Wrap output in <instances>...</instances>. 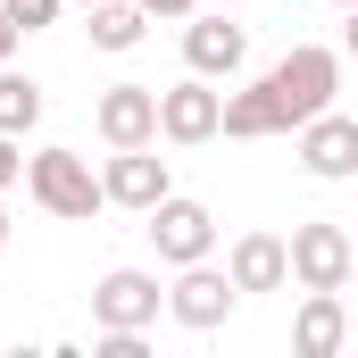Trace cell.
<instances>
[{"label":"cell","instance_id":"4316f807","mask_svg":"<svg viewBox=\"0 0 358 358\" xmlns=\"http://www.w3.org/2000/svg\"><path fill=\"white\" fill-rule=\"evenodd\" d=\"M350 242H358V234H350Z\"/></svg>","mask_w":358,"mask_h":358},{"label":"cell","instance_id":"8fae6325","mask_svg":"<svg viewBox=\"0 0 358 358\" xmlns=\"http://www.w3.org/2000/svg\"><path fill=\"white\" fill-rule=\"evenodd\" d=\"M183 59H192V76H242L250 34L225 25V17H192V25H183Z\"/></svg>","mask_w":358,"mask_h":358},{"label":"cell","instance_id":"7c38bea8","mask_svg":"<svg viewBox=\"0 0 358 358\" xmlns=\"http://www.w3.org/2000/svg\"><path fill=\"white\" fill-rule=\"evenodd\" d=\"M225 275H234L242 292H283V283H292V242H283V234H242L234 259H225Z\"/></svg>","mask_w":358,"mask_h":358},{"label":"cell","instance_id":"603a6c76","mask_svg":"<svg viewBox=\"0 0 358 358\" xmlns=\"http://www.w3.org/2000/svg\"><path fill=\"white\" fill-rule=\"evenodd\" d=\"M0 250H8V200H0Z\"/></svg>","mask_w":358,"mask_h":358},{"label":"cell","instance_id":"ba28073f","mask_svg":"<svg viewBox=\"0 0 358 358\" xmlns=\"http://www.w3.org/2000/svg\"><path fill=\"white\" fill-rule=\"evenodd\" d=\"M100 142L108 150H134V142H159V84H108L92 108Z\"/></svg>","mask_w":358,"mask_h":358},{"label":"cell","instance_id":"3957f363","mask_svg":"<svg viewBox=\"0 0 358 358\" xmlns=\"http://www.w3.org/2000/svg\"><path fill=\"white\" fill-rule=\"evenodd\" d=\"M350 275H358V242L334 225V217L292 225V283H300V292H342Z\"/></svg>","mask_w":358,"mask_h":358},{"label":"cell","instance_id":"52a82bcc","mask_svg":"<svg viewBox=\"0 0 358 358\" xmlns=\"http://www.w3.org/2000/svg\"><path fill=\"white\" fill-rule=\"evenodd\" d=\"M159 134L192 150V142H217L225 134V92H208V76H183V84L159 92Z\"/></svg>","mask_w":358,"mask_h":358},{"label":"cell","instance_id":"4fadbf2b","mask_svg":"<svg viewBox=\"0 0 358 358\" xmlns=\"http://www.w3.org/2000/svg\"><path fill=\"white\" fill-rule=\"evenodd\" d=\"M350 342V317H342V292H308L300 317H292V350L300 358H334Z\"/></svg>","mask_w":358,"mask_h":358},{"label":"cell","instance_id":"7a4b0ae2","mask_svg":"<svg viewBox=\"0 0 358 358\" xmlns=\"http://www.w3.org/2000/svg\"><path fill=\"white\" fill-rule=\"evenodd\" d=\"M25 192H34L50 217H67V225H92V217L108 208V183L92 176L84 150H34V159H25Z\"/></svg>","mask_w":358,"mask_h":358},{"label":"cell","instance_id":"44dd1931","mask_svg":"<svg viewBox=\"0 0 358 358\" xmlns=\"http://www.w3.org/2000/svg\"><path fill=\"white\" fill-rule=\"evenodd\" d=\"M8 50H17V25H8V8H0V67H8Z\"/></svg>","mask_w":358,"mask_h":358},{"label":"cell","instance_id":"cb8c5ba5","mask_svg":"<svg viewBox=\"0 0 358 358\" xmlns=\"http://www.w3.org/2000/svg\"><path fill=\"white\" fill-rule=\"evenodd\" d=\"M334 8H358V0H334Z\"/></svg>","mask_w":358,"mask_h":358},{"label":"cell","instance_id":"484cf974","mask_svg":"<svg viewBox=\"0 0 358 358\" xmlns=\"http://www.w3.org/2000/svg\"><path fill=\"white\" fill-rule=\"evenodd\" d=\"M84 8H100V0H84Z\"/></svg>","mask_w":358,"mask_h":358},{"label":"cell","instance_id":"ac0fdd59","mask_svg":"<svg viewBox=\"0 0 358 358\" xmlns=\"http://www.w3.org/2000/svg\"><path fill=\"white\" fill-rule=\"evenodd\" d=\"M25 176V150H17V134H0V192Z\"/></svg>","mask_w":358,"mask_h":358},{"label":"cell","instance_id":"2e32d148","mask_svg":"<svg viewBox=\"0 0 358 358\" xmlns=\"http://www.w3.org/2000/svg\"><path fill=\"white\" fill-rule=\"evenodd\" d=\"M34 125H42V84L0 67V134H34Z\"/></svg>","mask_w":358,"mask_h":358},{"label":"cell","instance_id":"30bf717a","mask_svg":"<svg viewBox=\"0 0 358 358\" xmlns=\"http://www.w3.org/2000/svg\"><path fill=\"white\" fill-rule=\"evenodd\" d=\"M300 167H308L317 183H342V176H358V117H342V108L308 117V125H300Z\"/></svg>","mask_w":358,"mask_h":358},{"label":"cell","instance_id":"9a60e30c","mask_svg":"<svg viewBox=\"0 0 358 358\" xmlns=\"http://www.w3.org/2000/svg\"><path fill=\"white\" fill-rule=\"evenodd\" d=\"M150 34V8L142 0H100L92 8V50H134Z\"/></svg>","mask_w":358,"mask_h":358},{"label":"cell","instance_id":"6da1fadb","mask_svg":"<svg viewBox=\"0 0 358 358\" xmlns=\"http://www.w3.org/2000/svg\"><path fill=\"white\" fill-rule=\"evenodd\" d=\"M267 84H275L283 125L300 134L308 117H325V108H334V92H342V50H325V42H292V50L267 67Z\"/></svg>","mask_w":358,"mask_h":358},{"label":"cell","instance_id":"9c48e42d","mask_svg":"<svg viewBox=\"0 0 358 358\" xmlns=\"http://www.w3.org/2000/svg\"><path fill=\"white\" fill-rule=\"evenodd\" d=\"M100 183H108V208H134V217H150L176 183H167V159H150V142H134V150H117L108 167H100Z\"/></svg>","mask_w":358,"mask_h":358},{"label":"cell","instance_id":"d4e9b609","mask_svg":"<svg viewBox=\"0 0 358 358\" xmlns=\"http://www.w3.org/2000/svg\"><path fill=\"white\" fill-rule=\"evenodd\" d=\"M217 8H234V0H217Z\"/></svg>","mask_w":358,"mask_h":358},{"label":"cell","instance_id":"277c9868","mask_svg":"<svg viewBox=\"0 0 358 358\" xmlns=\"http://www.w3.org/2000/svg\"><path fill=\"white\" fill-rule=\"evenodd\" d=\"M159 308H167V292H159V275H142V267H108L92 283V325L100 334H150Z\"/></svg>","mask_w":358,"mask_h":358},{"label":"cell","instance_id":"d6986e66","mask_svg":"<svg viewBox=\"0 0 358 358\" xmlns=\"http://www.w3.org/2000/svg\"><path fill=\"white\" fill-rule=\"evenodd\" d=\"M100 358H142V334H100Z\"/></svg>","mask_w":358,"mask_h":358},{"label":"cell","instance_id":"ffe728a7","mask_svg":"<svg viewBox=\"0 0 358 358\" xmlns=\"http://www.w3.org/2000/svg\"><path fill=\"white\" fill-rule=\"evenodd\" d=\"M142 8H150V25H159V17H192L200 0H142Z\"/></svg>","mask_w":358,"mask_h":358},{"label":"cell","instance_id":"7402d4cb","mask_svg":"<svg viewBox=\"0 0 358 358\" xmlns=\"http://www.w3.org/2000/svg\"><path fill=\"white\" fill-rule=\"evenodd\" d=\"M342 17H350V34H342V50H350V59H358V8H342Z\"/></svg>","mask_w":358,"mask_h":358},{"label":"cell","instance_id":"5b68a950","mask_svg":"<svg viewBox=\"0 0 358 358\" xmlns=\"http://www.w3.org/2000/svg\"><path fill=\"white\" fill-rule=\"evenodd\" d=\"M234 300H242V283H234V275H217L208 259L176 267V283H167V317L192 325V334H217V325L234 317Z\"/></svg>","mask_w":358,"mask_h":358},{"label":"cell","instance_id":"8992f818","mask_svg":"<svg viewBox=\"0 0 358 358\" xmlns=\"http://www.w3.org/2000/svg\"><path fill=\"white\" fill-rule=\"evenodd\" d=\"M142 234H150V250H159L167 267H192V259H208V250H217V217H208L200 200H183V192H167V200L150 208V225H142Z\"/></svg>","mask_w":358,"mask_h":358},{"label":"cell","instance_id":"5bb4252c","mask_svg":"<svg viewBox=\"0 0 358 358\" xmlns=\"http://www.w3.org/2000/svg\"><path fill=\"white\" fill-rule=\"evenodd\" d=\"M225 134L234 142H267V134H292L283 125V108H275V84L259 76L250 92H225Z\"/></svg>","mask_w":358,"mask_h":358},{"label":"cell","instance_id":"e0dca14e","mask_svg":"<svg viewBox=\"0 0 358 358\" xmlns=\"http://www.w3.org/2000/svg\"><path fill=\"white\" fill-rule=\"evenodd\" d=\"M0 8H8V25H17V34H42V25H59V8H67V0H0Z\"/></svg>","mask_w":358,"mask_h":358}]
</instances>
